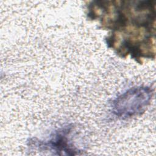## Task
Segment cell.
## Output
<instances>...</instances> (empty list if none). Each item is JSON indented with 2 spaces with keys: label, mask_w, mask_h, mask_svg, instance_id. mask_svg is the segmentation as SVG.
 <instances>
[{
  "label": "cell",
  "mask_w": 156,
  "mask_h": 156,
  "mask_svg": "<svg viewBox=\"0 0 156 156\" xmlns=\"http://www.w3.org/2000/svg\"><path fill=\"white\" fill-rule=\"evenodd\" d=\"M154 94L148 86L130 88L115 98L111 104L112 114L118 119H127L141 115L150 105Z\"/></svg>",
  "instance_id": "1"
},
{
  "label": "cell",
  "mask_w": 156,
  "mask_h": 156,
  "mask_svg": "<svg viewBox=\"0 0 156 156\" xmlns=\"http://www.w3.org/2000/svg\"><path fill=\"white\" fill-rule=\"evenodd\" d=\"M76 127L68 124L55 130L46 140L31 139L29 145L40 150L49 151L60 155H74L82 151L74 144Z\"/></svg>",
  "instance_id": "2"
}]
</instances>
